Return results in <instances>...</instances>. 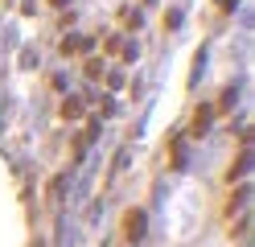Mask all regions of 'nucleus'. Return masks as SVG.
Masks as SVG:
<instances>
[{
    "label": "nucleus",
    "mask_w": 255,
    "mask_h": 247,
    "mask_svg": "<svg viewBox=\"0 0 255 247\" xmlns=\"http://www.w3.org/2000/svg\"><path fill=\"white\" fill-rule=\"evenodd\" d=\"M144 231H148V214L144 210H132V214H128V239L140 243V239H144Z\"/></svg>",
    "instance_id": "obj_1"
},
{
    "label": "nucleus",
    "mask_w": 255,
    "mask_h": 247,
    "mask_svg": "<svg viewBox=\"0 0 255 247\" xmlns=\"http://www.w3.org/2000/svg\"><path fill=\"white\" fill-rule=\"evenodd\" d=\"M87 49H95V41L83 37V33H66L62 37V54H87Z\"/></svg>",
    "instance_id": "obj_2"
},
{
    "label": "nucleus",
    "mask_w": 255,
    "mask_h": 247,
    "mask_svg": "<svg viewBox=\"0 0 255 247\" xmlns=\"http://www.w3.org/2000/svg\"><path fill=\"white\" fill-rule=\"evenodd\" d=\"M210 124H214V107H202V111H198V124H194V136H206Z\"/></svg>",
    "instance_id": "obj_3"
},
{
    "label": "nucleus",
    "mask_w": 255,
    "mask_h": 247,
    "mask_svg": "<svg viewBox=\"0 0 255 247\" xmlns=\"http://www.w3.org/2000/svg\"><path fill=\"white\" fill-rule=\"evenodd\" d=\"M78 111H83V99H78V95H70L66 103H62V115H66V120H78Z\"/></svg>",
    "instance_id": "obj_4"
},
{
    "label": "nucleus",
    "mask_w": 255,
    "mask_h": 247,
    "mask_svg": "<svg viewBox=\"0 0 255 247\" xmlns=\"http://www.w3.org/2000/svg\"><path fill=\"white\" fill-rule=\"evenodd\" d=\"M251 161H255V157H251V148H247V153L239 157V165H235V169H231V177H243V173L251 169Z\"/></svg>",
    "instance_id": "obj_5"
},
{
    "label": "nucleus",
    "mask_w": 255,
    "mask_h": 247,
    "mask_svg": "<svg viewBox=\"0 0 255 247\" xmlns=\"http://www.w3.org/2000/svg\"><path fill=\"white\" fill-rule=\"evenodd\" d=\"M87 74H91V78H99V74H103V62H99V58H91V62H87Z\"/></svg>",
    "instance_id": "obj_6"
}]
</instances>
